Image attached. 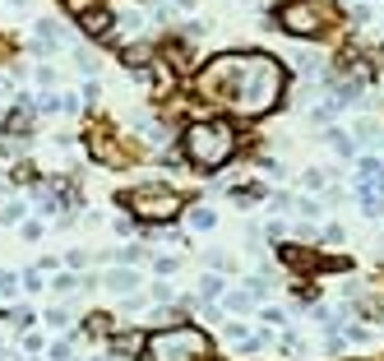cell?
<instances>
[{
    "label": "cell",
    "mask_w": 384,
    "mask_h": 361,
    "mask_svg": "<svg viewBox=\"0 0 384 361\" xmlns=\"http://www.w3.org/2000/svg\"><path fill=\"white\" fill-rule=\"evenodd\" d=\"M283 61L269 51H227L204 65L195 79V93L213 107H227L236 116H264L283 98Z\"/></svg>",
    "instance_id": "6da1fadb"
},
{
    "label": "cell",
    "mask_w": 384,
    "mask_h": 361,
    "mask_svg": "<svg viewBox=\"0 0 384 361\" xmlns=\"http://www.w3.org/2000/svg\"><path fill=\"white\" fill-rule=\"evenodd\" d=\"M181 158L195 172H218V167H227L236 158V130L227 120H195L181 134Z\"/></svg>",
    "instance_id": "7a4b0ae2"
},
{
    "label": "cell",
    "mask_w": 384,
    "mask_h": 361,
    "mask_svg": "<svg viewBox=\"0 0 384 361\" xmlns=\"http://www.w3.org/2000/svg\"><path fill=\"white\" fill-rule=\"evenodd\" d=\"M143 361H213V338L195 324L153 329L143 338Z\"/></svg>",
    "instance_id": "3957f363"
},
{
    "label": "cell",
    "mask_w": 384,
    "mask_h": 361,
    "mask_svg": "<svg viewBox=\"0 0 384 361\" xmlns=\"http://www.w3.org/2000/svg\"><path fill=\"white\" fill-rule=\"evenodd\" d=\"M333 19H338V10L329 0H292V5L278 10V28L292 37H319Z\"/></svg>",
    "instance_id": "277c9868"
},
{
    "label": "cell",
    "mask_w": 384,
    "mask_h": 361,
    "mask_svg": "<svg viewBox=\"0 0 384 361\" xmlns=\"http://www.w3.org/2000/svg\"><path fill=\"white\" fill-rule=\"evenodd\" d=\"M121 204L130 208L134 218H143V222H172L186 199L176 195L172 186H134V190L121 195Z\"/></svg>",
    "instance_id": "5b68a950"
},
{
    "label": "cell",
    "mask_w": 384,
    "mask_h": 361,
    "mask_svg": "<svg viewBox=\"0 0 384 361\" xmlns=\"http://www.w3.org/2000/svg\"><path fill=\"white\" fill-rule=\"evenodd\" d=\"M102 287H107V292H121V296H130L134 287H139V274H134V269H111V274L102 278Z\"/></svg>",
    "instance_id": "8992f818"
},
{
    "label": "cell",
    "mask_w": 384,
    "mask_h": 361,
    "mask_svg": "<svg viewBox=\"0 0 384 361\" xmlns=\"http://www.w3.org/2000/svg\"><path fill=\"white\" fill-rule=\"evenodd\" d=\"M111 23H116V19H111L107 10H88V14H84V33H88V37H107Z\"/></svg>",
    "instance_id": "52a82bcc"
},
{
    "label": "cell",
    "mask_w": 384,
    "mask_h": 361,
    "mask_svg": "<svg viewBox=\"0 0 384 361\" xmlns=\"http://www.w3.org/2000/svg\"><path fill=\"white\" fill-rule=\"evenodd\" d=\"M222 310H231V315H250L255 296L250 292H222Z\"/></svg>",
    "instance_id": "ba28073f"
},
{
    "label": "cell",
    "mask_w": 384,
    "mask_h": 361,
    "mask_svg": "<svg viewBox=\"0 0 384 361\" xmlns=\"http://www.w3.org/2000/svg\"><path fill=\"white\" fill-rule=\"evenodd\" d=\"M37 199H42L46 213H56L60 204H70V195H65V190H56V186H42V190H37Z\"/></svg>",
    "instance_id": "9c48e42d"
},
{
    "label": "cell",
    "mask_w": 384,
    "mask_h": 361,
    "mask_svg": "<svg viewBox=\"0 0 384 361\" xmlns=\"http://www.w3.org/2000/svg\"><path fill=\"white\" fill-rule=\"evenodd\" d=\"M213 222H218V213H213V208H195V213H190V227H195V232H209Z\"/></svg>",
    "instance_id": "30bf717a"
},
{
    "label": "cell",
    "mask_w": 384,
    "mask_h": 361,
    "mask_svg": "<svg viewBox=\"0 0 384 361\" xmlns=\"http://www.w3.org/2000/svg\"><path fill=\"white\" fill-rule=\"evenodd\" d=\"M222 292H227V287H222L218 274H204V278H199V296H222Z\"/></svg>",
    "instance_id": "8fae6325"
},
{
    "label": "cell",
    "mask_w": 384,
    "mask_h": 361,
    "mask_svg": "<svg viewBox=\"0 0 384 361\" xmlns=\"http://www.w3.org/2000/svg\"><path fill=\"white\" fill-rule=\"evenodd\" d=\"M88 334H111V315H102V310H93V315H88Z\"/></svg>",
    "instance_id": "7c38bea8"
},
{
    "label": "cell",
    "mask_w": 384,
    "mask_h": 361,
    "mask_svg": "<svg viewBox=\"0 0 384 361\" xmlns=\"http://www.w3.org/2000/svg\"><path fill=\"white\" fill-rule=\"evenodd\" d=\"M125 65H148V46H125Z\"/></svg>",
    "instance_id": "4fadbf2b"
},
{
    "label": "cell",
    "mask_w": 384,
    "mask_h": 361,
    "mask_svg": "<svg viewBox=\"0 0 384 361\" xmlns=\"http://www.w3.org/2000/svg\"><path fill=\"white\" fill-rule=\"evenodd\" d=\"M51 287H56L60 296H70V292L79 287V278H75V274H56V283H51Z\"/></svg>",
    "instance_id": "5bb4252c"
},
{
    "label": "cell",
    "mask_w": 384,
    "mask_h": 361,
    "mask_svg": "<svg viewBox=\"0 0 384 361\" xmlns=\"http://www.w3.org/2000/svg\"><path fill=\"white\" fill-rule=\"evenodd\" d=\"M14 287H19V278L10 269H0V296H14Z\"/></svg>",
    "instance_id": "9a60e30c"
},
{
    "label": "cell",
    "mask_w": 384,
    "mask_h": 361,
    "mask_svg": "<svg viewBox=\"0 0 384 361\" xmlns=\"http://www.w3.org/2000/svg\"><path fill=\"white\" fill-rule=\"evenodd\" d=\"M329 139H333V148H338V153H343V158H347V153H352V139H347V134H343V130H329Z\"/></svg>",
    "instance_id": "2e32d148"
},
{
    "label": "cell",
    "mask_w": 384,
    "mask_h": 361,
    "mask_svg": "<svg viewBox=\"0 0 384 361\" xmlns=\"http://www.w3.org/2000/svg\"><path fill=\"white\" fill-rule=\"evenodd\" d=\"M148 296H153V301H172L176 287H172V283H153V292H148Z\"/></svg>",
    "instance_id": "e0dca14e"
},
{
    "label": "cell",
    "mask_w": 384,
    "mask_h": 361,
    "mask_svg": "<svg viewBox=\"0 0 384 361\" xmlns=\"http://www.w3.org/2000/svg\"><path fill=\"white\" fill-rule=\"evenodd\" d=\"M23 287H28V292H42V274H37V269H28V274H23Z\"/></svg>",
    "instance_id": "ac0fdd59"
},
{
    "label": "cell",
    "mask_w": 384,
    "mask_h": 361,
    "mask_svg": "<svg viewBox=\"0 0 384 361\" xmlns=\"http://www.w3.org/2000/svg\"><path fill=\"white\" fill-rule=\"evenodd\" d=\"M46 324H56V329H65V324H70V315H65V310H60V306H51V310H46Z\"/></svg>",
    "instance_id": "d6986e66"
},
{
    "label": "cell",
    "mask_w": 384,
    "mask_h": 361,
    "mask_svg": "<svg viewBox=\"0 0 384 361\" xmlns=\"http://www.w3.org/2000/svg\"><path fill=\"white\" fill-rule=\"evenodd\" d=\"M65 5H70V14H79V19H84V14L93 10V5H98V0H65Z\"/></svg>",
    "instance_id": "ffe728a7"
},
{
    "label": "cell",
    "mask_w": 384,
    "mask_h": 361,
    "mask_svg": "<svg viewBox=\"0 0 384 361\" xmlns=\"http://www.w3.org/2000/svg\"><path fill=\"white\" fill-rule=\"evenodd\" d=\"M111 348H116V352H134V348H139V334H130V338H116Z\"/></svg>",
    "instance_id": "44dd1931"
},
{
    "label": "cell",
    "mask_w": 384,
    "mask_h": 361,
    "mask_svg": "<svg viewBox=\"0 0 384 361\" xmlns=\"http://www.w3.org/2000/svg\"><path fill=\"white\" fill-rule=\"evenodd\" d=\"M46 352H51V361H70V343H51Z\"/></svg>",
    "instance_id": "7402d4cb"
},
{
    "label": "cell",
    "mask_w": 384,
    "mask_h": 361,
    "mask_svg": "<svg viewBox=\"0 0 384 361\" xmlns=\"http://www.w3.org/2000/svg\"><path fill=\"white\" fill-rule=\"evenodd\" d=\"M153 269H158V274H176V260H172V255H162V260H158Z\"/></svg>",
    "instance_id": "603a6c76"
},
{
    "label": "cell",
    "mask_w": 384,
    "mask_h": 361,
    "mask_svg": "<svg viewBox=\"0 0 384 361\" xmlns=\"http://www.w3.org/2000/svg\"><path fill=\"white\" fill-rule=\"evenodd\" d=\"M5 56H10V42H5V37H0V61H5Z\"/></svg>",
    "instance_id": "cb8c5ba5"
}]
</instances>
